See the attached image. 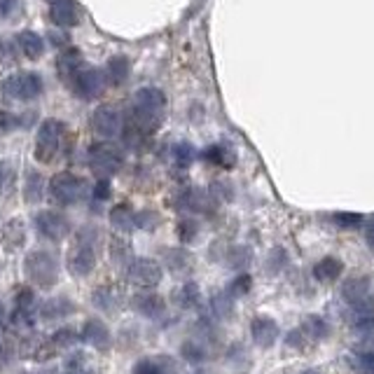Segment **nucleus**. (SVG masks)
I'll use <instances>...</instances> for the list:
<instances>
[{
	"label": "nucleus",
	"mask_w": 374,
	"mask_h": 374,
	"mask_svg": "<svg viewBox=\"0 0 374 374\" xmlns=\"http://www.w3.org/2000/svg\"><path fill=\"white\" fill-rule=\"evenodd\" d=\"M166 115V94L157 87H143L134 94V120L138 132H155Z\"/></svg>",
	"instance_id": "1"
},
{
	"label": "nucleus",
	"mask_w": 374,
	"mask_h": 374,
	"mask_svg": "<svg viewBox=\"0 0 374 374\" xmlns=\"http://www.w3.org/2000/svg\"><path fill=\"white\" fill-rule=\"evenodd\" d=\"M59 260L49 251H31L24 258V279L31 288L52 290L59 283Z\"/></svg>",
	"instance_id": "2"
},
{
	"label": "nucleus",
	"mask_w": 374,
	"mask_h": 374,
	"mask_svg": "<svg viewBox=\"0 0 374 374\" xmlns=\"http://www.w3.org/2000/svg\"><path fill=\"white\" fill-rule=\"evenodd\" d=\"M47 192L59 206H75V203L87 199L89 185L82 175L71 173V171H61V173H54L52 178H49Z\"/></svg>",
	"instance_id": "3"
},
{
	"label": "nucleus",
	"mask_w": 374,
	"mask_h": 374,
	"mask_svg": "<svg viewBox=\"0 0 374 374\" xmlns=\"http://www.w3.org/2000/svg\"><path fill=\"white\" fill-rule=\"evenodd\" d=\"M66 134V124L59 120H45L38 129L36 147H33V157L38 164H52L61 150V140Z\"/></svg>",
	"instance_id": "4"
},
{
	"label": "nucleus",
	"mask_w": 374,
	"mask_h": 374,
	"mask_svg": "<svg viewBox=\"0 0 374 374\" xmlns=\"http://www.w3.org/2000/svg\"><path fill=\"white\" fill-rule=\"evenodd\" d=\"M0 92L10 101H33L42 94V77L38 73H12L0 84Z\"/></svg>",
	"instance_id": "5"
},
{
	"label": "nucleus",
	"mask_w": 374,
	"mask_h": 374,
	"mask_svg": "<svg viewBox=\"0 0 374 374\" xmlns=\"http://www.w3.org/2000/svg\"><path fill=\"white\" fill-rule=\"evenodd\" d=\"M89 166L101 180H108L122 169V155L117 147L108 143H96L89 147Z\"/></svg>",
	"instance_id": "6"
},
{
	"label": "nucleus",
	"mask_w": 374,
	"mask_h": 374,
	"mask_svg": "<svg viewBox=\"0 0 374 374\" xmlns=\"http://www.w3.org/2000/svg\"><path fill=\"white\" fill-rule=\"evenodd\" d=\"M66 267L75 279H87L96 269V251L92 241H77L66 255Z\"/></svg>",
	"instance_id": "7"
},
{
	"label": "nucleus",
	"mask_w": 374,
	"mask_h": 374,
	"mask_svg": "<svg viewBox=\"0 0 374 374\" xmlns=\"http://www.w3.org/2000/svg\"><path fill=\"white\" fill-rule=\"evenodd\" d=\"M164 279V267L160 260L152 258H138L132 262L129 267V281L134 283L136 288H143V290H152L157 288Z\"/></svg>",
	"instance_id": "8"
},
{
	"label": "nucleus",
	"mask_w": 374,
	"mask_h": 374,
	"mask_svg": "<svg viewBox=\"0 0 374 374\" xmlns=\"http://www.w3.org/2000/svg\"><path fill=\"white\" fill-rule=\"evenodd\" d=\"M36 229L42 239L61 243L71 234V220L61 211H40L36 215Z\"/></svg>",
	"instance_id": "9"
},
{
	"label": "nucleus",
	"mask_w": 374,
	"mask_h": 374,
	"mask_svg": "<svg viewBox=\"0 0 374 374\" xmlns=\"http://www.w3.org/2000/svg\"><path fill=\"white\" fill-rule=\"evenodd\" d=\"M71 89L77 99L82 101H94L96 96L103 94V87H105V73H101L99 68H82L71 82Z\"/></svg>",
	"instance_id": "10"
},
{
	"label": "nucleus",
	"mask_w": 374,
	"mask_h": 374,
	"mask_svg": "<svg viewBox=\"0 0 374 374\" xmlns=\"http://www.w3.org/2000/svg\"><path fill=\"white\" fill-rule=\"evenodd\" d=\"M92 132L103 140H110L122 132V115L112 105H101L92 115Z\"/></svg>",
	"instance_id": "11"
},
{
	"label": "nucleus",
	"mask_w": 374,
	"mask_h": 374,
	"mask_svg": "<svg viewBox=\"0 0 374 374\" xmlns=\"http://www.w3.org/2000/svg\"><path fill=\"white\" fill-rule=\"evenodd\" d=\"M28 239V225L24 218H12L3 225L0 229V246L5 248V253H16L26 246Z\"/></svg>",
	"instance_id": "12"
},
{
	"label": "nucleus",
	"mask_w": 374,
	"mask_h": 374,
	"mask_svg": "<svg viewBox=\"0 0 374 374\" xmlns=\"http://www.w3.org/2000/svg\"><path fill=\"white\" fill-rule=\"evenodd\" d=\"M279 323L269 316H255L253 323H251V337L255 342V347L260 349H271L279 339Z\"/></svg>",
	"instance_id": "13"
},
{
	"label": "nucleus",
	"mask_w": 374,
	"mask_h": 374,
	"mask_svg": "<svg viewBox=\"0 0 374 374\" xmlns=\"http://www.w3.org/2000/svg\"><path fill=\"white\" fill-rule=\"evenodd\" d=\"M82 339L96 351H108L112 347V332L101 319H87V321H84Z\"/></svg>",
	"instance_id": "14"
},
{
	"label": "nucleus",
	"mask_w": 374,
	"mask_h": 374,
	"mask_svg": "<svg viewBox=\"0 0 374 374\" xmlns=\"http://www.w3.org/2000/svg\"><path fill=\"white\" fill-rule=\"evenodd\" d=\"M132 307L143 319H160L164 311H166V302L157 292H138L132 299Z\"/></svg>",
	"instance_id": "15"
},
{
	"label": "nucleus",
	"mask_w": 374,
	"mask_h": 374,
	"mask_svg": "<svg viewBox=\"0 0 374 374\" xmlns=\"http://www.w3.org/2000/svg\"><path fill=\"white\" fill-rule=\"evenodd\" d=\"M84 68V61H82V54H80V49H75V47H68L61 52L59 56V61H56V71H59V75H61V80H64L66 84L73 80V77L77 75Z\"/></svg>",
	"instance_id": "16"
},
{
	"label": "nucleus",
	"mask_w": 374,
	"mask_h": 374,
	"mask_svg": "<svg viewBox=\"0 0 374 374\" xmlns=\"http://www.w3.org/2000/svg\"><path fill=\"white\" fill-rule=\"evenodd\" d=\"M108 223H110V227L115 232H120V234H129V232L136 229V211L129 203H117V206L110 208Z\"/></svg>",
	"instance_id": "17"
},
{
	"label": "nucleus",
	"mask_w": 374,
	"mask_h": 374,
	"mask_svg": "<svg viewBox=\"0 0 374 374\" xmlns=\"http://www.w3.org/2000/svg\"><path fill=\"white\" fill-rule=\"evenodd\" d=\"M132 374H175V370L171 358H166V356H145V358L136 360Z\"/></svg>",
	"instance_id": "18"
},
{
	"label": "nucleus",
	"mask_w": 374,
	"mask_h": 374,
	"mask_svg": "<svg viewBox=\"0 0 374 374\" xmlns=\"http://www.w3.org/2000/svg\"><path fill=\"white\" fill-rule=\"evenodd\" d=\"M75 311H77V307H75L73 299L54 297V299H47V302L40 307V316L45 321H64L71 314H75Z\"/></svg>",
	"instance_id": "19"
},
{
	"label": "nucleus",
	"mask_w": 374,
	"mask_h": 374,
	"mask_svg": "<svg viewBox=\"0 0 374 374\" xmlns=\"http://www.w3.org/2000/svg\"><path fill=\"white\" fill-rule=\"evenodd\" d=\"M45 192H47V180L42 178V173L36 169H28L24 180V201L40 203L45 199Z\"/></svg>",
	"instance_id": "20"
},
{
	"label": "nucleus",
	"mask_w": 374,
	"mask_h": 374,
	"mask_svg": "<svg viewBox=\"0 0 374 374\" xmlns=\"http://www.w3.org/2000/svg\"><path fill=\"white\" fill-rule=\"evenodd\" d=\"M49 19L61 28H71V26H77L80 14H77V8L73 0H64V3H56L49 8Z\"/></svg>",
	"instance_id": "21"
},
{
	"label": "nucleus",
	"mask_w": 374,
	"mask_h": 374,
	"mask_svg": "<svg viewBox=\"0 0 374 374\" xmlns=\"http://www.w3.org/2000/svg\"><path fill=\"white\" fill-rule=\"evenodd\" d=\"M342 295L351 307L367 302V299H370V281L367 279H351L347 286L342 288Z\"/></svg>",
	"instance_id": "22"
},
{
	"label": "nucleus",
	"mask_w": 374,
	"mask_h": 374,
	"mask_svg": "<svg viewBox=\"0 0 374 374\" xmlns=\"http://www.w3.org/2000/svg\"><path fill=\"white\" fill-rule=\"evenodd\" d=\"M342 271H344V264L339 262L337 258H323L314 267V279L321 283H332L342 276Z\"/></svg>",
	"instance_id": "23"
},
{
	"label": "nucleus",
	"mask_w": 374,
	"mask_h": 374,
	"mask_svg": "<svg viewBox=\"0 0 374 374\" xmlns=\"http://www.w3.org/2000/svg\"><path fill=\"white\" fill-rule=\"evenodd\" d=\"M16 42H19V49L24 52V56H28L31 61L40 59V56L45 54V42H42V38L38 36L36 31H24V33H19Z\"/></svg>",
	"instance_id": "24"
},
{
	"label": "nucleus",
	"mask_w": 374,
	"mask_h": 374,
	"mask_svg": "<svg viewBox=\"0 0 374 374\" xmlns=\"http://www.w3.org/2000/svg\"><path fill=\"white\" fill-rule=\"evenodd\" d=\"M190 264H192V258L185 248H166V251H164L162 267H169L173 274H180V271L190 269Z\"/></svg>",
	"instance_id": "25"
},
{
	"label": "nucleus",
	"mask_w": 374,
	"mask_h": 374,
	"mask_svg": "<svg viewBox=\"0 0 374 374\" xmlns=\"http://www.w3.org/2000/svg\"><path fill=\"white\" fill-rule=\"evenodd\" d=\"M129 71H132V66L124 56H112L105 66V80H110L112 84H124L129 77Z\"/></svg>",
	"instance_id": "26"
},
{
	"label": "nucleus",
	"mask_w": 374,
	"mask_h": 374,
	"mask_svg": "<svg viewBox=\"0 0 374 374\" xmlns=\"http://www.w3.org/2000/svg\"><path fill=\"white\" fill-rule=\"evenodd\" d=\"M199 299H201V290L195 281H187L175 290V302L183 309H195L197 304H199Z\"/></svg>",
	"instance_id": "27"
},
{
	"label": "nucleus",
	"mask_w": 374,
	"mask_h": 374,
	"mask_svg": "<svg viewBox=\"0 0 374 374\" xmlns=\"http://www.w3.org/2000/svg\"><path fill=\"white\" fill-rule=\"evenodd\" d=\"M201 157L206 162L215 164V166H225V169L234 166V152H232L229 147H225V145H211V147H206V150L201 152Z\"/></svg>",
	"instance_id": "28"
},
{
	"label": "nucleus",
	"mask_w": 374,
	"mask_h": 374,
	"mask_svg": "<svg viewBox=\"0 0 374 374\" xmlns=\"http://www.w3.org/2000/svg\"><path fill=\"white\" fill-rule=\"evenodd\" d=\"M175 234H178V239L183 241V243H192L195 239H199V234H201L199 220H195L192 215H185V218H180L178 223H175Z\"/></svg>",
	"instance_id": "29"
},
{
	"label": "nucleus",
	"mask_w": 374,
	"mask_h": 374,
	"mask_svg": "<svg viewBox=\"0 0 374 374\" xmlns=\"http://www.w3.org/2000/svg\"><path fill=\"white\" fill-rule=\"evenodd\" d=\"M92 302L101 311H115L117 309V295H115V290H112V288L101 286V288H96V290H94Z\"/></svg>",
	"instance_id": "30"
},
{
	"label": "nucleus",
	"mask_w": 374,
	"mask_h": 374,
	"mask_svg": "<svg viewBox=\"0 0 374 374\" xmlns=\"http://www.w3.org/2000/svg\"><path fill=\"white\" fill-rule=\"evenodd\" d=\"M180 356H183L187 362H203L208 351L201 342H197V339H187L183 347H180Z\"/></svg>",
	"instance_id": "31"
},
{
	"label": "nucleus",
	"mask_w": 374,
	"mask_h": 374,
	"mask_svg": "<svg viewBox=\"0 0 374 374\" xmlns=\"http://www.w3.org/2000/svg\"><path fill=\"white\" fill-rule=\"evenodd\" d=\"M349 365L358 374H374V351H358L356 356H351Z\"/></svg>",
	"instance_id": "32"
},
{
	"label": "nucleus",
	"mask_w": 374,
	"mask_h": 374,
	"mask_svg": "<svg viewBox=\"0 0 374 374\" xmlns=\"http://www.w3.org/2000/svg\"><path fill=\"white\" fill-rule=\"evenodd\" d=\"M129 243L122 239V236H112L110 239V260L117 264V267H124V264L129 262Z\"/></svg>",
	"instance_id": "33"
},
{
	"label": "nucleus",
	"mask_w": 374,
	"mask_h": 374,
	"mask_svg": "<svg viewBox=\"0 0 374 374\" xmlns=\"http://www.w3.org/2000/svg\"><path fill=\"white\" fill-rule=\"evenodd\" d=\"M49 342H52L54 349H71V347H75V344H77V332L73 330V327L64 325L52 334Z\"/></svg>",
	"instance_id": "34"
},
{
	"label": "nucleus",
	"mask_w": 374,
	"mask_h": 374,
	"mask_svg": "<svg viewBox=\"0 0 374 374\" xmlns=\"http://www.w3.org/2000/svg\"><path fill=\"white\" fill-rule=\"evenodd\" d=\"M162 223V215L155 208H143L140 213H136V227L145 229V232H155Z\"/></svg>",
	"instance_id": "35"
},
{
	"label": "nucleus",
	"mask_w": 374,
	"mask_h": 374,
	"mask_svg": "<svg viewBox=\"0 0 374 374\" xmlns=\"http://www.w3.org/2000/svg\"><path fill=\"white\" fill-rule=\"evenodd\" d=\"M213 311L218 319H229L234 314V297H229L227 292H220L213 297Z\"/></svg>",
	"instance_id": "36"
},
{
	"label": "nucleus",
	"mask_w": 374,
	"mask_h": 374,
	"mask_svg": "<svg viewBox=\"0 0 374 374\" xmlns=\"http://www.w3.org/2000/svg\"><path fill=\"white\" fill-rule=\"evenodd\" d=\"M173 160H175V166L187 169L197 160V150L190 143H180V145H175V150H173Z\"/></svg>",
	"instance_id": "37"
},
{
	"label": "nucleus",
	"mask_w": 374,
	"mask_h": 374,
	"mask_svg": "<svg viewBox=\"0 0 374 374\" xmlns=\"http://www.w3.org/2000/svg\"><path fill=\"white\" fill-rule=\"evenodd\" d=\"M332 220H334V225L342 229H356L362 223V215L353 213V211H339L332 215Z\"/></svg>",
	"instance_id": "38"
},
{
	"label": "nucleus",
	"mask_w": 374,
	"mask_h": 374,
	"mask_svg": "<svg viewBox=\"0 0 374 374\" xmlns=\"http://www.w3.org/2000/svg\"><path fill=\"white\" fill-rule=\"evenodd\" d=\"M251 258L253 255L246 246H234V248H229V253H227V262L234 269H243L248 262H251Z\"/></svg>",
	"instance_id": "39"
},
{
	"label": "nucleus",
	"mask_w": 374,
	"mask_h": 374,
	"mask_svg": "<svg viewBox=\"0 0 374 374\" xmlns=\"http://www.w3.org/2000/svg\"><path fill=\"white\" fill-rule=\"evenodd\" d=\"M251 288H253L251 274H239L234 281L229 283L227 295H229V297H241V295H248V292H251Z\"/></svg>",
	"instance_id": "40"
},
{
	"label": "nucleus",
	"mask_w": 374,
	"mask_h": 374,
	"mask_svg": "<svg viewBox=\"0 0 374 374\" xmlns=\"http://www.w3.org/2000/svg\"><path fill=\"white\" fill-rule=\"evenodd\" d=\"M304 330H307L314 339H323V337H327L330 327H327V323L319 319V316H311V319H307V323H304Z\"/></svg>",
	"instance_id": "41"
},
{
	"label": "nucleus",
	"mask_w": 374,
	"mask_h": 374,
	"mask_svg": "<svg viewBox=\"0 0 374 374\" xmlns=\"http://www.w3.org/2000/svg\"><path fill=\"white\" fill-rule=\"evenodd\" d=\"M21 12V0H0V14L3 16H14Z\"/></svg>",
	"instance_id": "42"
},
{
	"label": "nucleus",
	"mask_w": 374,
	"mask_h": 374,
	"mask_svg": "<svg viewBox=\"0 0 374 374\" xmlns=\"http://www.w3.org/2000/svg\"><path fill=\"white\" fill-rule=\"evenodd\" d=\"M94 199H99V201H105V199H110V195H112V190H110V183L108 180H99L94 187Z\"/></svg>",
	"instance_id": "43"
},
{
	"label": "nucleus",
	"mask_w": 374,
	"mask_h": 374,
	"mask_svg": "<svg viewBox=\"0 0 374 374\" xmlns=\"http://www.w3.org/2000/svg\"><path fill=\"white\" fill-rule=\"evenodd\" d=\"M14 127H16V120H14V115H10V112L0 110V136H3V134H8V132H12Z\"/></svg>",
	"instance_id": "44"
},
{
	"label": "nucleus",
	"mask_w": 374,
	"mask_h": 374,
	"mask_svg": "<svg viewBox=\"0 0 374 374\" xmlns=\"http://www.w3.org/2000/svg\"><path fill=\"white\" fill-rule=\"evenodd\" d=\"M8 360H10V349L5 347L3 342H0V370H3V367L8 365Z\"/></svg>",
	"instance_id": "45"
},
{
	"label": "nucleus",
	"mask_w": 374,
	"mask_h": 374,
	"mask_svg": "<svg viewBox=\"0 0 374 374\" xmlns=\"http://www.w3.org/2000/svg\"><path fill=\"white\" fill-rule=\"evenodd\" d=\"M5 185H8V173H5V164H0V197L5 192Z\"/></svg>",
	"instance_id": "46"
},
{
	"label": "nucleus",
	"mask_w": 374,
	"mask_h": 374,
	"mask_svg": "<svg viewBox=\"0 0 374 374\" xmlns=\"http://www.w3.org/2000/svg\"><path fill=\"white\" fill-rule=\"evenodd\" d=\"M367 243H370V246L374 248V223H372V227L367 229Z\"/></svg>",
	"instance_id": "47"
},
{
	"label": "nucleus",
	"mask_w": 374,
	"mask_h": 374,
	"mask_svg": "<svg viewBox=\"0 0 374 374\" xmlns=\"http://www.w3.org/2000/svg\"><path fill=\"white\" fill-rule=\"evenodd\" d=\"M45 3H47L49 8H52V5H56V3H64V0H45Z\"/></svg>",
	"instance_id": "48"
},
{
	"label": "nucleus",
	"mask_w": 374,
	"mask_h": 374,
	"mask_svg": "<svg viewBox=\"0 0 374 374\" xmlns=\"http://www.w3.org/2000/svg\"><path fill=\"white\" fill-rule=\"evenodd\" d=\"M302 374H323V372H319V370H307V372H302Z\"/></svg>",
	"instance_id": "49"
},
{
	"label": "nucleus",
	"mask_w": 374,
	"mask_h": 374,
	"mask_svg": "<svg viewBox=\"0 0 374 374\" xmlns=\"http://www.w3.org/2000/svg\"><path fill=\"white\" fill-rule=\"evenodd\" d=\"M197 374H203V372H197Z\"/></svg>",
	"instance_id": "50"
}]
</instances>
